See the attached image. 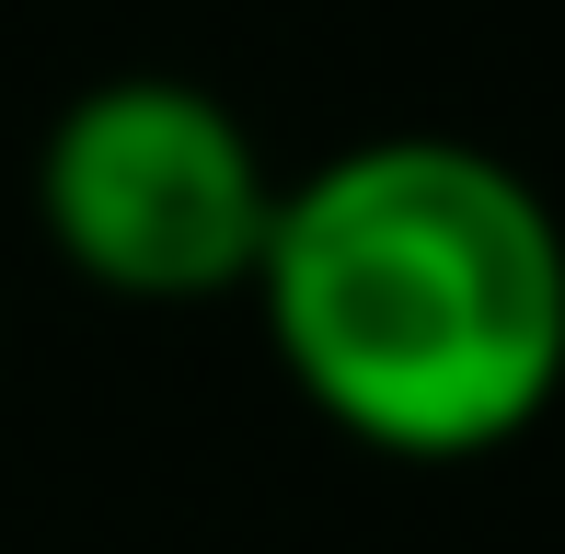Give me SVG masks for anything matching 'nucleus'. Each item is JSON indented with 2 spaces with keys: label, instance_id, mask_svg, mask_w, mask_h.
Returning a JSON list of instances; mask_svg holds the SVG:
<instances>
[{
  "label": "nucleus",
  "instance_id": "f257e3e1",
  "mask_svg": "<svg viewBox=\"0 0 565 554\" xmlns=\"http://www.w3.org/2000/svg\"><path fill=\"white\" fill-rule=\"evenodd\" d=\"M243 300L289 393L381 462H484L565 393V220L450 128L300 162Z\"/></svg>",
  "mask_w": 565,
  "mask_h": 554
},
{
  "label": "nucleus",
  "instance_id": "f03ea898",
  "mask_svg": "<svg viewBox=\"0 0 565 554\" xmlns=\"http://www.w3.org/2000/svg\"><path fill=\"white\" fill-rule=\"evenodd\" d=\"M266 139L243 105L185 70H116L82 82L35 139V232L82 289L185 312V300H243L277 232Z\"/></svg>",
  "mask_w": 565,
  "mask_h": 554
}]
</instances>
